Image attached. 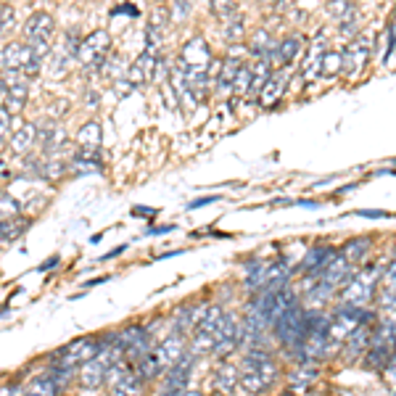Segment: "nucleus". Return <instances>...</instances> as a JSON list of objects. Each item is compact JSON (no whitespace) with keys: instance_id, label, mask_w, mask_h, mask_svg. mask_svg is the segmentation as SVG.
<instances>
[{"instance_id":"dca6fc26","label":"nucleus","mask_w":396,"mask_h":396,"mask_svg":"<svg viewBox=\"0 0 396 396\" xmlns=\"http://www.w3.org/2000/svg\"><path fill=\"white\" fill-rule=\"evenodd\" d=\"M37 140H40L37 124H24L19 132L11 135V151H16V153H30L32 146H35Z\"/></svg>"},{"instance_id":"6e6552de","label":"nucleus","mask_w":396,"mask_h":396,"mask_svg":"<svg viewBox=\"0 0 396 396\" xmlns=\"http://www.w3.org/2000/svg\"><path fill=\"white\" fill-rule=\"evenodd\" d=\"M109 367H111L109 362H106V359H100V356L85 362V365L79 367V386L85 388V391H95V388H100L103 383H106V373H109Z\"/></svg>"},{"instance_id":"f704fd0d","label":"nucleus","mask_w":396,"mask_h":396,"mask_svg":"<svg viewBox=\"0 0 396 396\" xmlns=\"http://www.w3.org/2000/svg\"><path fill=\"white\" fill-rule=\"evenodd\" d=\"M11 117H13V114L3 106V109H0V138H3V143H6L11 135Z\"/></svg>"},{"instance_id":"9d476101","label":"nucleus","mask_w":396,"mask_h":396,"mask_svg":"<svg viewBox=\"0 0 396 396\" xmlns=\"http://www.w3.org/2000/svg\"><path fill=\"white\" fill-rule=\"evenodd\" d=\"M333 248L330 246H312L307 248V254L301 259V264H298V272H309V275L320 277L322 275V269L327 267V262L333 259Z\"/></svg>"},{"instance_id":"a18cd8bd","label":"nucleus","mask_w":396,"mask_h":396,"mask_svg":"<svg viewBox=\"0 0 396 396\" xmlns=\"http://www.w3.org/2000/svg\"><path fill=\"white\" fill-rule=\"evenodd\" d=\"M19 391H16V386H3V396H16Z\"/></svg>"},{"instance_id":"49530a36","label":"nucleus","mask_w":396,"mask_h":396,"mask_svg":"<svg viewBox=\"0 0 396 396\" xmlns=\"http://www.w3.org/2000/svg\"><path fill=\"white\" fill-rule=\"evenodd\" d=\"M56 264H59V257L48 259V262H45V264H42V267H40V269H50V267H56Z\"/></svg>"},{"instance_id":"7c9ffc66","label":"nucleus","mask_w":396,"mask_h":396,"mask_svg":"<svg viewBox=\"0 0 396 396\" xmlns=\"http://www.w3.org/2000/svg\"><path fill=\"white\" fill-rule=\"evenodd\" d=\"M0 204H3V219H13V217H19V201L11 196V193H3V198H0Z\"/></svg>"},{"instance_id":"0eeeda50","label":"nucleus","mask_w":396,"mask_h":396,"mask_svg":"<svg viewBox=\"0 0 396 396\" xmlns=\"http://www.w3.org/2000/svg\"><path fill=\"white\" fill-rule=\"evenodd\" d=\"M156 71H158V56L151 53V50H146V53H140L135 64H129L127 82L132 88H135V85H146L151 79H156Z\"/></svg>"},{"instance_id":"9b49d317","label":"nucleus","mask_w":396,"mask_h":396,"mask_svg":"<svg viewBox=\"0 0 396 396\" xmlns=\"http://www.w3.org/2000/svg\"><path fill=\"white\" fill-rule=\"evenodd\" d=\"M3 106L11 111V114H19L24 106H27V98H30V88H27V82H8L3 79Z\"/></svg>"},{"instance_id":"f8f14e48","label":"nucleus","mask_w":396,"mask_h":396,"mask_svg":"<svg viewBox=\"0 0 396 396\" xmlns=\"http://www.w3.org/2000/svg\"><path fill=\"white\" fill-rule=\"evenodd\" d=\"M240 383V370H238L235 365H230V362H219L217 367H214V375H211V386L217 388L219 394H230L233 388Z\"/></svg>"},{"instance_id":"4be33fe9","label":"nucleus","mask_w":396,"mask_h":396,"mask_svg":"<svg viewBox=\"0 0 396 396\" xmlns=\"http://www.w3.org/2000/svg\"><path fill=\"white\" fill-rule=\"evenodd\" d=\"M301 50H304V37L301 35H291L280 42V56H283V64H293V61L301 56Z\"/></svg>"},{"instance_id":"1a4fd4ad","label":"nucleus","mask_w":396,"mask_h":396,"mask_svg":"<svg viewBox=\"0 0 396 396\" xmlns=\"http://www.w3.org/2000/svg\"><path fill=\"white\" fill-rule=\"evenodd\" d=\"M188 354V346H185V338L180 336V333H169L161 344L156 346V356H158V362L167 367H175L182 359V356Z\"/></svg>"},{"instance_id":"f03ea898","label":"nucleus","mask_w":396,"mask_h":396,"mask_svg":"<svg viewBox=\"0 0 396 396\" xmlns=\"http://www.w3.org/2000/svg\"><path fill=\"white\" fill-rule=\"evenodd\" d=\"M378 283H380V264L373 269H359L354 272V277L349 280L346 286L341 288V298L344 304H356V307H365L367 301L373 298Z\"/></svg>"},{"instance_id":"2f4dec72","label":"nucleus","mask_w":396,"mask_h":396,"mask_svg":"<svg viewBox=\"0 0 396 396\" xmlns=\"http://www.w3.org/2000/svg\"><path fill=\"white\" fill-rule=\"evenodd\" d=\"M378 307L383 309V312H396V291L380 288V293H378Z\"/></svg>"},{"instance_id":"bb28decb","label":"nucleus","mask_w":396,"mask_h":396,"mask_svg":"<svg viewBox=\"0 0 396 396\" xmlns=\"http://www.w3.org/2000/svg\"><path fill=\"white\" fill-rule=\"evenodd\" d=\"M85 42H88L90 48L95 50L98 56H109V48H111V35L106 30H95L90 32L88 37H85Z\"/></svg>"},{"instance_id":"58836bf2","label":"nucleus","mask_w":396,"mask_h":396,"mask_svg":"<svg viewBox=\"0 0 396 396\" xmlns=\"http://www.w3.org/2000/svg\"><path fill=\"white\" fill-rule=\"evenodd\" d=\"M359 217H386V211H378V209H362V211H356Z\"/></svg>"},{"instance_id":"a878e982","label":"nucleus","mask_w":396,"mask_h":396,"mask_svg":"<svg viewBox=\"0 0 396 396\" xmlns=\"http://www.w3.org/2000/svg\"><path fill=\"white\" fill-rule=\"evenodd\" d=\"M344 71V53L341 50H325L322 56V74L325 77H336Z\"/></svg>"},{"instance_id":"79ce46f5","label":"nucleus","mask_w":396,"mask_h":396,"mask_svg":"<svg viewBox=\"0 0 396 396\" xmlns=\"http://www.w3.org/2000/svg\"><path fill=\"white\" fill-rule=\"evenodd\" d=\"M132 214H143V217H153V214H156V209H143V206H135L132 209Z\"/></svg>"},{"instance_id":"c03bdc74","label":"nucleus","mask_w":396,"mask_h":396,"mask_svg":"<svg viewBox=\"0 0 396 396\" xmlns=\"http://www.w3.org/2000/svg\"><path fill=\"white\" fill-rule=\"evenodd\" d=\"M386 272H391V275L396 277V251H394V257H391V262H388V269Z\"/></svg>"},{"instance_id":"ea45409f","label":"nucleus","mask_w":396,"mask_h":396,"mask_svg":"<svg viewBox=\"0 0 396 396\" xmlns=\"http://www.w3.org/2000/svg\"><path fill=\"white\" fill-rule=\"evenodd\" d=\"M172 225H164V228H151L148 230V235H167V233H172Z\"/></svg>"},{"instance_id":"2eb2a0df","label":"nucleus","mask_w":396,"mask_h":396,"mask_svg":"<svg viewBox=\"0 0 396 396\" xmlns=\"http://www.w3.org/2000/svg\"><path fill=\"white\" fill-rule=\"evenodd\" d=\"M317 380V367L315 362H298L291 373H288V383L293 391H304Z\"/></svg>"},{"instance_id":"393cba45","label":"nucleus","mask_w":396,"mask_h":396,"mask_svg":"<svg viewBox=\"0 0 396 396\" xmlns=\"http://www.w3.org/2000/svg\"><path fill=\"white\" fill-rule=\"evenodd\" d=\"M211 13H214V16H217L222 24L240 16V11H238L235 0H211Z\"/></svg>"},{"instance_id":"8fccbe9b","label":"nucleus","mask_w":396,"mask_h":396,"mask_svg":"<svg viewBox=\"0 0 396 396\" xmlns=\"http://www.w3.org/2000/svg\"><path fill=\"white\" fill-rule=\"evenodd\" d=\"M267 3H280V0H267Z\"/></svg>"},{"instance_id":"a211bd4d","label":"nucleus","mask_w":396,"mask_h":396,"mask_svg":"<svg viewBox=\"0 0 396 396\" xmlns=\"http://www.w3.org/2000/svg\"><path fill=\"white\" fill-rule=\"evenodd\" d=\"M370 248H373V240H370V238H354V240H349L346 246H344V254L349 257L351 264L362 267L367 254H370Z\"/></svg>"},{"instance_id":"a19ab883","label":"nucleus","mask_w":396,"mask_h":396,"mask_svg":"<svg viewBox=\"0 0 396 396\" xmlns=\"http://www.w3.org/2000/svg\"><path fill=\"white\" fill-rule=\"evenodd\" d=\"M117 13H127V16H138V11L132 8V6H119V8H114V16Z\"/></svg>"},{"instance_id":"39448f33","label":"nucleus","mask_w":396,"mask_h":396,"mask_svg":"<svg viewBox=\"0 0 396 396\" xmlns=\"http://www.w3.org/2000/svg\"><path fill=\"white\" fill-rule=\"evenodd\" d=\"M180 64L185 66V69H206L209 64H211V50H209L206 40L196 35V37H190L182 50H180Z\"/></svg>"},{"instance_id":"c9c22d12","label":"nucleus","mask_w":396,"mask_h":396,"mask_svg":"<svg viewBox=\"0 0 396 396\" xmlns=\"http://www.w3.org/2000/svg\"><path fill=\"white\" fill-rule=\"evenodd\" d=\"M214 201H219V196H204V198H198V201H193L188 209H201V206H206V204H214Z\"/></svg>"},{"instance_id":"e433bc0d","label":"nucleus","mask_w":396,"mask_h":396,"mask_svg":"<svg viewBox=\"0 0 396 396\" xmlns=\"http://www.w3.org/2000/svg\"><path fill=\"white\" fill-rule=\"evenodd\" d=\"M11 24H13V11L11 6H3V30H11Z\"/></svg>"},{"instance_id":"de8ad7c7","label":"nucleus","mask_w":396,"mask_h":396,"mask_svg":"<svg viewBox=\"0 0 396 396\" xmlns=\"http://www.w3.org/2000/svg\"><path fill=\"white\" fill-rule=\"evenodd\" d=\"M177 396H204L201 391H190V388H185V391H180Z\"/></svg>"},{"instance_id":"7ed1b4c3","label":"nucleus","mask_w":396,"mask_h":396,"mask_svg":"<svg viewBox=\"0 0 396 396\" xmlns=\"http://www.w3.org/2000/svg\"><path fill=\"white\" fill-rule=\"evenodd\" d=\"M100 349H103L100 338H93V336L77 338V341L66 344L64 349H59L53 354V362H64V365H71V367L85 365V362H90V359H95L100 354Z\"/></svg>"},{"instance_id":"f257e3e1","label":"nucleus","mask_w":396,"mask_h":396,"mask_svg":"<svg viewBox=\"0 0 396 396\" xmlns=\"http://www.w3.org/2000/svg\"><path fill=\"white\" fill-rule=\"evenodd\" d=\"M53 30H56V21H53V16L45 13V11L32 13L30 21L24 24V37H27V45L35 50V56H37L40 61L50 53V37H53Z\"/></svg>"},{"instance_id":"72a5a7b5","label":"nucleus","mask_w":396,"mask_h":396,"mask_svg":"<svg viewBox=\"0 0 396 396\" xmlns=\"http://www.w3.org/2000/svg\"><path fill=\"white\" fill-rule=\"evenodd\" d=\"M238 349V341H214V349H211V354L219 356V359H225L228 354H233Z\"/></svg>"},{"instance_id":"c85d7f7f","label":"nucleus","mask_w":396,"mask_h":396,"mask_svg":"<svg viewBox=\"0 0 396 396\" xmlns=\"http://www.w3.org/2000/svg\"><path fill=\"white\" fill-rule=\"evenodd\" d=\"M40 140H42V146L45 148H61V146H66V135H64V129H59V127H48L42 135H40Z\"/></svg>"},{"instance_id":"412c9836","label":"nucleus","mask_w":396,"mask_h":396,"mask_svg":"<svg viewBox=\"0 0 396 396\" xmlns=\"http://www.w3.org/2000/svg\"><path fill=\"white\" fill-rule=\"evenodd\" d=\"M143 378L138 375V373H129L122 383H117V386L111 388V396H143Z\"/></svg>"},{"instance_id":"ddd939ff","label":"nucleus","mask_w":396,"mask_h":396,"mask_svg":"<svg viewBox=\"0 0 396 396\" xmlns=\"http://www.w3.org/2000/svg\"><path fill=\"white\" fill-rule=\"evenodd\" d=\"M286 88H288V71H280V74H272L269 77V82L264 85V90L259 93V103L262 106H275L277 100L283 98V93H286Z\"/></svg>"},{"instance_id":"4c0bfd02","label":"nucleus","mask_w":396,"mask_h":396,"mask_svg":"<svg viewBox=\"0 0 396 396\" xmlns=\"http://www.w3.org/2000/svg\"><path fill=\"white\" fill-rule=\"evenodd\" d=\"M85 103H88V109H95V106L100 103L98 93H93V90H88V95H85Z\"/></svg>"},{"instance_id":"473e14b6","label":"nucleus","mask_w":396,"mask_h":396,"mask_svg":"<svg viewBox=\"0 0 396 396\" xmlns=\"http://www.w3.org/2000/svg\"><path fill=\"white\" fill-rule=\"evenodd\" d=\"M190 13V0H172V21H185Z\"/></svg>"},{"instance_id":"f3484780","label":"nucleus","mask_w":396,"mask_h":396,"mask_svg":"<svg viewBox=\"0 0 396 396\" xmlns=\"http://www.w3.org/2000/svg\"><path fill=\"white\" fill-rule=\"evenodd\" d=\"M373 344L388 349V351H396V322H391V320L378 322L373 327Z\"/></svg>"},{"instance_id":"cd10ccee","label":"nucleus","mask_w":396,"mask_h":396,"mask_svg":"<svg viewBox=\"0 0 396 396\" xmlns=\"http://www.w3.org/2000/svg\"><path fill=\"white\" fill-rule=\"evenodd\" d=\"M248 48H251V53H254L257 59H264V56L269 53V48H275V45H272L267 30H257L254 32V37H251V45H248Z\"/></svg>"},{"instance_id":"37998d69","label":"nucleus","mask_w":396,"mask_h":396,"mask_svg":"<svg viewBox=\"0 0 396 396\" xmlns=\"http://www.w3.org/2000/svg\"><path fill=\"white\" fill-rule=\"evenodd\" d=\"M106 280H109V277H95V280H90V283H85V286H88V288H93V286H103Z\"/></svg>"},{"instance_id":"aec40b11","label":"nucleus","mask_w":396,"mask_h":396,"mask_svg":"<svg viewBox=\"0 0 396 396\" xmlns=\"http://www.w3.org/2000/svg\"><path fill=\"white\" fill-rule=\"evenodd\" d=\"M79 148H100V124L98 122H85L77 132Z\"/></svg>"},{"instance_id":"4468645a","label":"nucleus","mask_w":396,"mask_h":396,"mask_svg":"<svg viewBox=\"0 0 396 396\" xmlns=\"http://www.w3.org/2000/svg\"><path fill=\"white\" fill-rule=\"evenodd\" d=\"M272 383H275V380H272L269 375L251 370V373H240V383H238V386L243 388L248 396H262L272 388Z\"/></svg>"},{"instance_id":"423d86ee","label":"nucleus","mask_w":396,"mask_h":396,"mask_svg":"<svg viewBox=\"0 0 396 396\" xmlns=\"http://www.w3.org/2000/svg\"><path fill=\"white\" fill-rule=\"evenodd\" d=\"M0 61H3V71H24L27 66H30L32 61H40L37 56H35V50L30 48V45H19V42H11V45H6L3 48V53H0Z\"/></svg>"},{"instance_id":"b1692460","label":"nucleus","mask_w":396,"mask_h":396,"mask_svg":"<svg viewBox=\"0 0 396 396\" xmlns=\"http://www.w3.org/2000/svg\"><path fill=\"white\" fill-rule=\"evenodd\" d=\"M251 85H254V69L248 64H240L233 82V95H251Z\"/></svg>"},{"instance_id":"6ab92c4d","label":"nucleus","mask_w":396,"mask_h":396,"mask_svg":"<svg viewBox=\"0 0 396 396\" xmlns=\"http://www.w3.org/2000/svg\"><path fill=\"white\" fill-rule=\"evenodd\" d=\"M327 16L338 24H349L354 21V3L351 0H330L327 3Z\"/></svg>"},{"instance_id":"5701e85b","label":"nucleus","mask_w":396,"mask_h":396,"mask_svg":"<svg viewBox=\"0 0 396 396\" xmlns=\"http://www.w3.org/2000/svg\"><path fill=\"white\" fill-rule=\"evenodd\" d=\"M161 373H167V367L158 362L156 351L138 362V375L143 378V380H153V378H158Z\"/></svg>"},{"instance_id":"c756f323","label":"nucleus","mask_w":396,"mask_h":396,"mask_svg":"<svg viewBox=\"0 0 396 396\" xmlns=\"http://www.w3.org/2000/svg\"><path fill=\"white\" fill-rule=\"evenodd\" d=\"M225 30H222V37L228 40V42H233L235 45L238 40H243V30H246V24H243V19L238 16V19H233V21H225L222 24Z\"/></svg>"},{"instance_id":"20e7f679","label":"nucleus","mask_w":396,"mask_h":396,"mask_svg":"<svg viewBox=\"0 0 396 396\" xmlns=\"http://www.w3.org/2000/svg\"><path fill=\"white\" fill-rule=\"evenodd\" d=\"M354 277V264L349 262V257L344 254V251H336L333 254V259L327 262V267L322 269V275H320V280L322 283H327L330 288H344Z\"/></svg>"},{"instance_id":"09e8293b","label":"nucleus","mask_w":396,"mask_h":396,"mask_svg":"<svg viewBox=\"0 0 396 396\" xmlns=\"http://www.w3.org/2000/svg\"><path fill=\"white\" fill-rule=\"evenodd\" d=\"M388 32H391V35L396 37V13H394V21H391V27H388Z\"/></svg>"}]
</instances>
